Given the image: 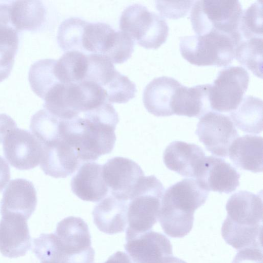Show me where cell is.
I'll use <instances>...</instances> for the list:
<instances>
[{
	"instance_id": "cell-1",
	"label": "cell",
	"mask_w": 263,
	"mask_h": 263,
	"mask_svg": "<svg viewBox=\"0 0 263 263\" xmlns=\"http://www.w3.org/2000/svg\"><path fill=\"white\" fill-rule=\"evenodd\" d=\"M61 120V137L74 149L82 163L95 161L114 149L119 119L109 102L73 118Z\"/></svg>"
},
{
	"instance_id": "cell-2",
	"label": "cell",
	"mask_w": 263,
	"mask_h": 263,
	"mask_svg": "<svg viewBox=\"0 0 263 263\" xmlns=\"http://www.w3.org/2000/svg\"><path fill=\"white\" fill-rule=\"evenodd\" d=\"M226 209L227 216L221 227L225 241L238 250L262 248V194L240 191L229 198Z\"/></svg>"
},
{
	"instance_id": "cell-3",
	"label": "cell",
	"mask_w": 263,
	"mask_h": 263,
	"mask_svg": "<svg viewBox=\"0 0 263 263\" xmlns=\"http://www.w3.org/2000/svg\"><path fill=\"white\" fill-rule=\"evenodd\" d=\"M43 100L44 109L65 120L73 118L107 101L101 87L85 80L77 83L60 82L47 92Z\"/></svg>"
},
{
	"instance_id": "cell-4",
	"label": "cell",
	"mask_w": 263,
	"mask_h": 263,
	"mask_svg": "<svg viewBox=\"0 0 263 263\" xmlns=\"http://www.w3.org/2000/svg\"><path fill=\"white\" fill-rule=\"evenodd\" d=\"M242 6L235 0H201L194 2L190 20L197 35L216 31L242 40L239 25Z\"/></svg>"
},
{
	"instance_id": "cell-5",
	"label": "cell",
	"mask_w": 263,
	"mask_h": 263,
	"mask_svg": "<svg viewBox=\"0 0 263 263\" xmlns=\"http://www.w3.org/2000/svg\"><path fill=\"white\" fill-rule=\"evenodd\" d=\"M240 42L231 35L212 31L203 35L182 37L179 48L182 57L192 64L223 67L232 62Z\"/></svg>"
},
{
	"instance_id": "cell-6",
	"label": "cell",
	"mask_w": 263,
	"mask_h": 263,
	"mask_svg": "<svg viewBox=\"0 0 263 263\" xmlns=\"http://www.w3.org/2000/svg\"><path fill=\"white\" fill-rule=\"evenodd\" d=\"M164 191L154 175L143 177L128 202L126 240L151 231L158 219Z\"/></svg>"
},
{
	"instance_id": "cell-7",
	"label": "cell",
	"mask_w": 263,
	"mask_h": 263,
	"mask_svg": "<svg viewBox=\"0 0 263 263\" xmlns=\"http://www.w3.org/2000/svg\"><path fill=\"white\" fill-rule=\"evenodd\" d=\"M119 26L121 31L146 49H157L168 34L165 19L141 4L129 5L123 10Z\"/></svg>"
},
{
	"instance_id": "cell-8",
	"label": "cell",
	"mask_w": 263,
	"mask_h": 263,
	"mask_svg": "<svg viewBox=\"0 0 263 263\" xmlns=\"http://www.w3.org/2000/svg\"><path fill=\"white\" fill-rule=\"evenodd\" d=\"M249 78L248 72L241 66H228L220 70L210 85L211 109L221 112L234 110L243 98Z\"/></svg>"
},
{
	"instance_id": "cell-9",
	"label": "cell",
	"mask_w": 263,
	"mask_h": 263,
	"mask_svg": "<svg viewBox=\"0 0 263 263\" xmlns=\"http://www.w3.org/2000/svg\"><path fill=\"white\" fill-rule=\"evenodd\" d=\"M195 134L209 152L222 157L228 156L231 145L239 137L229 117L212 111L200 118Z\"/></svg>"
},
{
	"instance_id": "cell-10",
	"label": "cell",
	"mask_w": 263,
	"mask_h": 263,
	"mask_svg": "<svg viewBox=\"0 0 263 263\" xmlns=\"http://www.w3.org/2000/svg\"><path fill=\"white\" fill-rule=\"evenodd\" d=\"M102 176L111 196L128 201L144 174L141 167L133 160L116 157L102 165Z\"/></svg>"
},
{
	"instance_id": "cell-11",
	"label": "cell",
	"mask_w": 263,
	"mask_h": 263,
	"mask_svg": "<svg viewBox=\"0 0 263 263\" xmlns=\"http://www.w3.org/2000/svg\"><path fill=\"white\" fill-rule=\"evenodd\" d=\"M2 143L6 159L15 168L30 170L40 163L42 146L30 132L16 127L7 134Z\"/></svg>"
},
{
	"instance_id": "cell-12",
	"label": "cell",
	"mask_w": 263,
	"mask_h": 263,
	"mask_svg": "<svg viewBox=\"0 0 263 263\" xmlns=\"http://www.w3.org/2000/svg\"><path fill=\"white\" fill-rule=\"evenodd\" d=\"M124 248L133 263H165L173 255L170 240L149 231L126 239Z\"/></svg>"
},
{
	"instance_id": "cell-13",
	"label": "cell",
	"mask_w": 263,
	"mask_h": 263,
	"mask_svg": "<svg viewBox=\"0 0 263 263\" xmlns=\"http://www.w3.org/2000/svg\"><path fill=\"white\" fill-rule=\"evenodd\" d=\"M240 175L236 169L223 159L205 156L195 178L208 191L229 194L239 185Z\"/></svg>"
},
{
	"instance_id": "cell-14",
	"label": "cell",
	"mask_w": 263,
	"mask_h": 263,
	"mask_svg": "<svg viewBox=\"0 0 263 263\" xmlns=\"http://www.w3.org/2000/svg\"><path fill=\"white\" fill-rule=\"evenodd\" d=\"M0 221V252L8 258L26 254L31 247V238L27 220L13 213L2 215Z\"/></svg>"
},
{
	"instance_id": "cell-15",
	"label": "cell",
	"mask_w": 263,
	"mask_h": 263,
	"mask_svg": "<svg viewBox=\"0 0 263 263\" xmlns=\"http://www.w3.org/2000/svg\"><path fill=\"white\" fill-rule=\"evenodd\" d=\"M42 146L40 166L47 175L66 178L82 163L74 149L62 137Z\"/></svg>"
},
{
	"instance_id": "cell-16",
	"label": "cell",
	"mask_w": 263,
	"mask_h": 263,
	"mask_svg": "<svg viewBox=\"0 0 263 263\" xmlns=\"http://www.w3.org/2000/svg\"><path fill=\"white\" fill-rule=\"evenodd\" d=\"M205 157L204 152L198 145L174 141L165 149L163 160L169 170L195 179Z\"/></svg>"
},
{
	"instance_id": "cell-17",
	"label": "cell",
	"mask_w": 263,
	"mask_h": 263,
	"mask_svg": "<svg viewBox=\"0 0 263 263\" xmlns=\"http://www.w3.org/2000/svg\"><path fill=\"white\" fill-rule=\"evenodd\" d=\"M209 192L195 178L184 179L163 193L161 204L194 214L205 202Z\"/></svg>"
},
{
	"instance_id": "cell-18",
	"label": "cell",
	"mask_w": 263,
	"mask_h": 263,
	"mask_svg": "<svg viewBox=\"0 0 263 263\" xmlns=\"http://www.w3.org/2000/svg\"><path fill=\"white\" fill-rule=\"evenodd\" d=\"M36 204V192L33 183L25 179H15L9 182L3 192L1 214H17L28 220Z\"/></svg>"
},
{
	"instance_id": "cell-19",
	"label": "cell",
	"mask_w": 263,
	"mask_h": 263,
	"mask_svg": "<svg viewBox=\"0 0 263 263\" xmlns=\"http://www.w3.org/2000/svg\"><path fill=\"white\" fill-rule=\"evenodd\" d=\"M72 192L80 199L98 202L107 195L109 190L102 176V165L93 162L82 164L71 178Z\"/></svg>"
},
{
	"instance_id": "cell-20",
	"label": "cell",
	"mask_w": 263,
	"mask_h": 263,
	"mask_svg": "<svg viewBox=\"0 0 263 263\" xmlns=\"http://www.w3.org/2000/svg\"><path fill=\"white\" fill-rule=\"evenodd\" d=\"M181 84L173 78L162 76L155 78L145 87L143 102L146 110L157 117L173 115L172 102Z\"/></svg>"
},
{
	"instance_id": "cell-21",
	"label": "cell",
	"mask_w": 263,
	"mask_h": 263,
	"mask_svg": "<svg viewBox=\"0 0 263 263\" xmlns=\"http://www.w3.org/2000/svg\"><path fill=\"white\" fill-rule=\"evenodd\" d=\"M54 234L63 251L62 260L65 257L79 254L91 248L88 225L80 217L69 216L64 218L57 224Z\"/></svg>"
},
{
	"instance_id": "cell-22",
	"label": "cell",
	"mask_w": 263,
	"mask_h": 263,
	"mask_svg": "<svg viewBox=\"0 0 263 263\" xmlns=\"http://www.w3.org/2000/svg\"><path fill=\"white\" fill-rule=\"evenodd\" d=\"M128 201L111 195L105 197L92 211L93 222L101 232L115 234L124 231L127 224Z\"/></svg>"
},
{
	"instance_id": "cell-23",
	"label": "cell",
	"mask_w": 263,
	"mask_h": 263,
	"mask_svg": "<svg viewBox=\"0 0 263 263\" xmlns=\"http://www.w3.org/2000/svg\"><path fill=\"white\" fill-rule=\"evenodd\" d=\"M210 85L206 84L187 87L181 84L172 102L173 115L197 118L210 111Z\"/></svg>"
},
{
	"instance_id": "cell-24",
	"label": "cell",
	"mask_w": 263,
	"mask_h": 263,
	"mask_svg": "<svg viewBox=\"0 0 263 263\" xmlns=\"http://www.w3.org/2000/svg\"><path fill=\"white\" fill-rule=\"evenodd\" d=\"M262 138L246 135L231 145L228 155L235 165L253 173L262 172Z\"/></svg>"
},
{
	"instance_id": "cell-25",
	"label": "cell",
	"mask_w": 263,
	"mask_h": 263,
	"mask_svg": "<svg viewBox=\"0 0 263 263\" xmlns=\"http://www.w3.org/2000/svg\"><path fill=\"white\" fill-rule=\"evenodd\" d=\"M8 9L10 24L17 32L36 31L45 21V7L40 1H13Z\"/></svg>"
},
{
	"instance_id": "cell-26",
	"label": "cell",
	"mask_w": 263,
	"mask_h": 263,
	"mask_svg": "<svg viewBox=\"0 0 263 263\" xmlns=\"http://www.w3.org/2000/svg\"><path fill=\"white\" fill-rule=\"evenodd\" d=\"M230 115L234 125L245 133L257 134L262 130V101L258 98L245 96Z\"/></svg>"
},
{
	"instance_id": "cell-27",
	"label": "cell",
	"mask_w": 263,
	"mask_h": 263,
	"mask_svg": "<svg viewBox=\"0 0 263 263\" xmlns=\"http://www.w3.org/2000/svg\"><path fill=\"white\" fill-rule=\"evenodd\" d=\"M117 34V31L108 24L88 22L82 39L83 52L106 56L114 46Z\"/></svg>"
},
{
	"instance_id": "cell-28",
	"label": "cell",
	"mask_w": 263,
	"mask_h": 263,
	"mask_svg": "<svg viewBox=\"0 0 263 263\" xmlns=\"http://www.w3.org/2000/svg\"><path fill=\"white\" fill-rule=\"evenodd\" d=\"M87 54L69 51L56 61L54 74L63 83H77L84 80L87 67Z\"/></svg>"
},
{
	"instance_id": "cell-29",
	"label": "cell",
	"mask_w": 263,
	"mask_h": 263,
	"mask_svg": "<svg viewBox=\"0 0 263 263\" xmlns=\"http://www.w3.org/2000/svg\"><path fill=\"white\" fill-rule=\"evenodd\" d=\"M55 60L42 59L34 63L30 67L28 79L33 92L42 99L60 82L56 77L54 67Z\"/></svg>"
},
{
	"instance_id": "cell-30",
	"label": "cell",
	"mask_w": 263,
	"mask_h": 263,
	"mask_svg": "<svg viewBox=\"0 0 263 263\" xmlns=\"http://www.w3.org/2000/svg\"><path fill=\"white\" fill-rule=\"evenodd\" d=\"M158 220L164 233L170 237L182 238L192 230L194 214L177 211L161 205Z\"/></svg>"
},
{
	"instance_id": "cell-31",
	"label": "cell",
	"mask_w": 263,
	"mask_h": 263,
	"mask_svg": "<svg viewBox=\"0 0 263 263\" xmlns=\"http://www.w3.org/2000/svg\"><path fill=\"white\" fill-rule=\"evenodd\" d=\"M18 46V32L11 25L0 24V82L10 74Z\"/></svg>"
},
{
	"instance_id": "cell-32",
	"label": "cell",
	"mask_w": 263,
	"mask_h": 263,
	"mask_svg": "<svg viewBox=\"0 0 263 263\" xmlns=\"http://www.w3.org/2000/svg\"><path fill=\"white\" fill-rule=\"evenodd\" d=\"M235 58L256 77L262 78V38L242 40L236 48Z\"/></svg>"
},
{
	"instance_id": "cell-33",
	"label": "cell",
	"mask_w": 263,
	"mask_h": 263,
	"mask_svg": "<svg viewBox=\"0 0 263 263\" xmlns=\"http://www.w3.org/2000/svg\"><path fill=\"white\" fill-rule=\"evenodd\" d=\"M87 23L80 18L71 17L61 23L58 30L57 41L62 50L83 52L82 39Z\"/></svg>"
},
{
	"instance_id": "cell-34",
	"label": "cell",
	"mask_w": 263,
	"mask_h": 263,
	"mask_svg": "<svg viewBox=\"0 0 263 263\" xmlns=\"http://www.w3.org/2000/svg\"><path fill=\"white\" fill-rule=\"evenodd\" d=\"M87 56V67L84 80L95 83L103 88L113 80L118 71L113 63L104 55L92 53Z\"/></svg>"
},
{
	"instance_id": "cell-35",
	"label": "cell",
	"mask_w": 263,
	"mask_h": 263,
	"mask_svg": "<svg viewBox=\"0 0 263 263\" xmlns=\"http://www.w3.org/2000/svg\"><path fill=\"white\" fill-rule=\"evenodd\" d=\"M262 1H257L242 11L239 31L242 40L262 38Z\"/></svg>"
},
{
	"instance_id": "cell-36",
	"label": "cell",
	"mask_w": 263,
	"mask_h": 263,
	"mask_svg": "<svg viewBox=\"0 0 263 263\" xmlns=\"http://www.w3.org/2000/svg\"><path fill=\"white\" fill-rule=\"evenodd\" d=\"M33 251L40 263H60L63 252L54 233L41 234L33 240Z\"/></svg>"
},
{
	"instance_id": "cell-37",
	"label": "cell",
	"mask_w": 263,
	"mask_h": 263,
	"mask_svg": "<svg viewBox=\"0 0 263 263\" xmlns=\"http://www.w3.org/2000/svg\"><path fill=\"white\" fill-rule=\"evenodd\" d=\"M107 102L125 103L135 97L136 86L128 77L117 72L113 80L103 88Z\"/></svg>"
},
{
	"instance_id": "cell-38",
	"label": "cell",
	"mask_w": 263,
	"mask_h": 263,
	"mask_svg": "<svg viewBox=\"0 0 263 263\" xmlns=\"http://www.w3.org/2000/svg\"><path fill=\"white\" fill-rule=\"evenodd\" d=\"M135 41L125 33L117 31L113 47L107 57L113 63L121 64L129 59L132 54Z\"/></svg>"
},
{
	"instance_id": "cell-39",
	"label": "cell",
	"mask_w": 263,
	"mask_h": 263,
	"mask_svg": "<svg viewBox=\"0 0 263 263\" xmlns=\"http://www.w3.org/2000/svg\"><path fill=\"white\" fill-rule=\"evenodd\" d=\"M194 1H157L156 7L164 17L177 19L185 16Z\"/></svg>"
},
{
	"instance_id": "cell-40",
	"label": "cell",
	"mask_w": 263,
	"mask_h": 263,
	"mask_svg": "<svg viewBox=\"0 0 263 263\" xmlns=\"http://www.w3.org/2000/svg\"><path fill=\"white\" fill-rule=\"evenodd\" d=\"M262 249L248 247L239 250L232 263H262Z\"/></svg>"
},
{
	"instance_id": "cell-41",
	"label": "cell",
	"mask_w": 263,
	"mask_h": 263,
	"mask_svg": "<svg viewBox=\"0 0 263 263\" xmlns=\"http://www.w3.org/2000/svg\"><path fill=\"white\" fill-rule=\"evenodd\" d=\"M15 121L8 115L0 114V143H2L7 134L11 129L16 127Z\"/></svg>"
},
{
	"instance_id": "cell-42",
	"label": "cell",
	"mask_w": 263,
	"mask_h": 263,
	"mask_svg": "<svg viewBox=\"0 0 263 263\" xmlns=\"http://www.w3.org/2000/svg\"><path fill=\"white\" fill-rule=\"evenodd\" d=\"M10 171L7 162L0 156V192L2 191L10 180Z\"/></svg>"
},
{
	"instance_id": "cell-43",
	"label": "cell",
	"mask_w": 263,
	"mask_h": 263,
	"mask_svg": "<svg viewBox=\"0 0 263 263\" xmlns=\"http://www.w3.org/2000/svg\"><path fill=\"white\" fill-rule=\"evenodd\" d=\"M103 263H133L131 259L126 253L118 251L111 255Z\"/></svg>"
},
{
	"instance_id": "cell-44",
	"label": "cell",
	"mask_w": 263,
	"mask_h": 263,
	"mask_svg": "<svg viewBox=\"0 0 263 263\" xmlns=\"http://www.w3.org/2000/svg\"><path fill=\"white\" fill-rule=\"evenodd\" d=\"M165 263H186L185 261L181 259L174 256L173 255L170 257Z\"/></svg>"
}]
</instances>
